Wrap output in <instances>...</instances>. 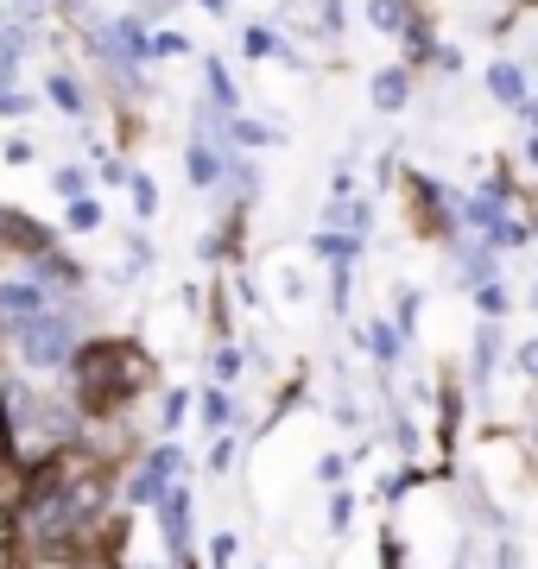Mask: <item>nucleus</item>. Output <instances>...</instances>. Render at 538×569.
I'll use <instances>...</instances> for the list:
<instances>
[{
    "instance_id": "nucleus-1",
    "label": "nucleus",
    "mask_w": 538,
    "mask_h": 569,
    "mask_svg": "<svg viewBox=\"0 0 538 569\" xmlns=\"http://www.w3.org/2000/svg\"><path fill=\"white\" fill-rule=\"evenodd\" d=\"M77 373H83V406L89 411L127 406V399L152 380V367H146V355L133 342H96V348H83Z\"/></svg>"
},
{
    "instance_id": "nucleus-2",
    "label": "nucleus",
    "mask_w": 538,
    "mask_h": 569,
    "mask_svg": "<svg viewBox=\"0 0 538 569\" xmlns=\"http://www.w3.org/2000/svg\"><path fill=\"white\" fill-rule=\"evenodd\" d=\"M0 310H39V291H26V284H7V291H0Z\"/></svg>"
}]
</instances>
